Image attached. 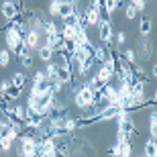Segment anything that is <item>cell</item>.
Returning <instances> with one entry per match:
<instances>
[{"label":"cell","instance_id":"1","mask_svg":"<svg viewBox=\"0 0 157 157\" xmlns=\"http://www.w3.org/2000/svg\"><path fill=\"white\" fill-rule=\"evenodd\" d=\"M96 29H98V41L102 45L110 51L114 49V25H112L110 18H100L98 25H96Z\"/></svg>","mask_w":157,"mask_h":157},{"label":"cell","instance_id":"2","mask_svg":"<svg viewBox=\"0 0 157 157\" xmlns=\"http://www.w3.org/2000/svg\"><path fill=\"white\" fill-rule=\"evenodd\" d=\"M4 43H6V49L10 53H17L18 47L23 45V33H18L17 29H12L10 25L4 27Z\"/></svg>","mask_w":157,"mask_h":157},{"label":"cell","instance_id":"3","mask_svg":"<svg viewBox=\"0 0 157 157\" xmlns=\"http://www.w3.org/2000/svg\"><path fill=\"white\" fill-rule=\"evenodd\" d=\"M18 143H21V157H35L37 155V143H39V139H35L33 135H21Z\"/></svg>","mask_w":157,"mask_h":157},{"label":"cell","instance_id":"4","mask_svg":"<svg viewBox=\"0 0 157 157\" xmlns=\"http://www.w3.org/2000/svg\"><path fill=\"white\" fill-rule=\"evenodd\" d=\"M122 106L121 104H106L102 110H98V114H96V118H98V122H102V121H112V118H118L122 114Z\"/></svg>","mask_w":157,"mask_h":157},{"label":"cell","instance_id":"5","mask_svg":"<svg viewBox=\"0 0 157 157\" xmlns=\"http://www.w3.org/2000/svg\"><path fill=\"white\" fill-rule=\"evenodd\" d=\"M118 121V133H124V135H137V124H135L131 112H122L121 117L117 118Z\"/></svg>","mask_w":157,"mask_h":157},{"label":"cell","instance_id":"6","mask_svg":"<svg viewBox=\"0 0 157 157\" xmlns=\"http://www.w3.org/2000/svg\"><path fill=\"white\" fill-rule=\"evenodd\" d=\"M0 94H4L8 100H14V102H17V100L21 98V94H23V88L14 86L10 80H2V84H0Z\"/></svg>","mask_w":157,"mask_h":157},{"label":"cell","instance_id":"7","mask_svg":"<svg viewBox=\"0 0 157 157\" xmlns=\"http://www.w3.org/2000/svg\"><path fill=\"white\" fill-rule=\"evenodd\" d=\"M23 43L29 47L31 51H37L43 45V35L37 33V31H33V29H27V33L23 35Z\"/></svg>","mask_w":157,"mask_h":157},{"label":"cell","instance_id":"8","mask_svg":"<svg viewBox=\"0 0 157 157\" xmlns=\"http://www.w3.org/2000/svg\"><path fill=\"white\" fill-rule=\"evenodd\" d=\"M55 80H59L63 86H70V84H74L78 78L74 76V71L70 70V65H67V63H57V74H55Z\"/></svg>","mask_w":157,"mask_h":157},{"label":"cell","instance_id":"9","mask_svg":"<svg viewBox=\"0 0 157 157\" xmlns=\"http://www.w3.org/2000/svg\"><path fill=\"white\" fill-rule=\"evenodd\" d=\"M0 14H2V18H4L6 23H8V21H12V18L18 14L17 2H14V0H4V2L0 4Z\"/></svg>","mask_w":157,"mask_h":157},{"label":"cell","instance_id":"10","mask_svg":"<svg viewBox=\"0 0 157 157\" xmlns=\"http://www.w3.org/2000/svg\"><path fill=\"white\" fill-rule=\"evenodd\" d=\"M153 55V45L151 41H149V37H141L139 41V57L141 59H149Z\"/></svg>","mask_w":157,"mask_h":157},{"label":"cell","instance_id":"11","mask_svg":"<svg viewBox=\"0 0 157 157\" xmlns=\"http://www.w3.org/2000/svg\"><path fill=\"white\" fill-rule=\"evenodd\" d=\"M92 57H94V61H96V63H104L106 57H108V49H106L104 45H96V43H94V47H92Z\"/></svg>","mask_w":157,"mask_h":157},{"label":"cell","instance_id":"12","mask_svg":"<svg viewBox=\"0 0 157 157\" xmlns=\"http://www.w3.org/2000/svg\"><path fill=\"white\" fill-rule=\"evenodd\" d=\"M84 17H86V27H96L100 21V14L94 6H88L86 10H84Z\"/></svg>","mask_w":157,"mask_h":157},{"label":"cell","instance_id":"13","mask_svg":"<svg viewBox=\"0 0 157 157\" xmlns=\"http://www.w3.org/2000/svg\"><path fill=\"white\" fill-rule=\"evenodd\" d=\"M37 55H39V59L43 61V63H47V61H53V59H55V51H53L49 45H45V43L37 49Z\"/></svg>","mask_w":157,"mask_h":157},{"label":"cell","instance_id":"14","mask_svg":"<svg viewBox=\"0 0 157 157\" xmlns=\"http://www.w3.org/2000/svg\"><path fill=\"white\" fill-rule=\"evenodd\" d=\"M71 14H76V2H70V0H61V4H59V18L71 17Z\"/></svg>","mask_w":157,"mask_h":157},{"label":"cell","instance_id":"15","mask_svg":"<svg viewBox=\"0 0 157 157\" xmlns=\"http://www.w3.org/2000/svg\"><path fill=\"white\" fill-rule=\"evenodd\" d=\"M78 27L80 25H61V35H63L65 41H76V35H78Z\"/></svg>","mask_w":157,"mask_h":157},{"label":"cell","instance_id":"16","mask_svg":"<svg viewBox=\"0 0 157 157\" xmlns=\"http://www.w3.org/2000/svg\"><path fill=\"white\" fill-rule=\"evenodd\" d=\"M76 43L78 45H88V47H92V39L88 37V31L86 27H78V35H76Z\"/></svg>","mask_w":157,"mask_h":157},{"label":"cell","instance_id":"17","mask_svg":"<svg viewBox=\"0 0 157 157\" xmlns=\"http://www.w3.org/2000/svg\"><path fill=\"white\" fill-rule=\"evenodd\" d=\"M151 27H153V23H151V18H149V17H143V18H141V23H139V33H141V37H149Z\"/></svg>","mask_w":157,"mask_h":157},{"label":"cell","instance_id":"18","mask_svg":"<svg viewBox=\"0 0 157 157\" xmlns=\"http://www.w3.org/2000/svg\"><path fill=\"white\" fill-rule=\"evenodd\" d=\"M149 137L157 141V112L155 110L149 114Z\"/></svg>","mask_w":157,"mask_h":157},{"label":"cell","instance_id":"19","mask_svg":"<svg viewBox=\"0 0 157 157\" xmlns=\"http://www.w3.org/2000/svg\"><path fill=\"white\" fill-rule=\"evenodd\" d=\"M155 143L157 141L151 139V137L145 141V145H143V155L145 157H155Z\"/></svg>","mask_w":157,"mask_h":157},{"label":"cell","instance_id":"20","mask_svg":"<svg viewBox=\"0 0 157 157\" xmlns=\"http://www.w3.org/2000/svg\"><path fill=\"white\" fill-rule=\"evenodd\" d=\"M12 145H14V141L8 135H0V151L2 153H8L12 149Z\"/></svg>","mask_w":157,"mask_h":157},{"label":"cell","instance_id":"21","mask_svg":"<svg viewBox=\"0 0 157 157\" xmlns=\"http://www.w3.org/2000/svg\"><path fill=\"white\" fill-rule=\"evenodd\" d=\"M10 82L14 84V86H18V88H25V84H27V76H25L23 71H14L10 76Z\"/></svg>","mask_w":157,"mask_h":157},{"label":"cell","instance_id":"22","mask_svg":"<svg viewBox=\"0 0 157 157\" xmlns=\"http://www.w3.org/2000/svg\"><path fill=\"white\" fill-rule=\"evenodd\" d=\"M59 29L61 27H57L55 18H47L45 21V35H55V33H59Z\"/></svg>","mask_w":157,"mask_h":157},{"label":"cell","instance_id":"23","mask_svg":"<svg viewBox=\"0 0 157 157\" xmlns=\"http://www.w3.org/2000/svg\"><path fill=\"white\" fill-rule=\"evenodd\" d=\"M55 74H57V61H47L45 63V76L49 78V80H53Z\"/></svg>","mask_w":157,"mask_h":157},{"label":"cell","instance_id":"24","mask_svg":"<svg viewBox=\"0 0 157 157\" xmlns=\"http://www.w3.org/2000/svg\"><path fill=\"white\" fill-rule=\"evenodd\" d=\"M59 4H61V0H49V17L51 18H59Z\"/></svg>","mask_w":157,"mask_h":157},{"label":"cell","instance_id":"25","mask_svg":"<svg viewBox=\"0 0 157 157\" xmlns=\"http://www.w3.org/2000/svg\"><path fill=\"white\" fill-rule=\"evenodd\" d=\"M8 65H10V51L0 49V67H8Z\"/></svg>","mask_w":157,"mask_h":157},{"label":"cell","instance_id":"26","mask_svg":"<svg viewBox=\"0 0 157 157\" xmlns=\"http://www.w3.org/2000/svg\"><path fill=\"white\" fill-rule=\"evenodd\" d=\"M122 57L127 59V61H128L131 65H135V63H137V51H135V49H124Z\"/></svg>","mask_w":157,"mask_h":157},{"label":"cell","instance_id":"27","mask_svg":"<svg viewBox=\"0 0 157 157\" xmlns=\"http://www.w3.org/2000/svg\"><path fill=\"white\" fill-rule=\"evenodd\" d=\"M137 12H139V10H137V8L128 2L127 8H124V18H127V21H133V18H137Z\"/></svg>","mask_w":157,"mask_h":157},{"label":"cell","instance_id":"28","mask_svg":"<svg viewBox=\"0 0 157 157\" xmlns=\"http://www.w3.org/2000/svg\"><path fill=\"white\" fill-rule=\"evenodd\" d=\"M102 4H104V8H106V12H108V14H112V12L118 8V2H117V0H102Z\"/></svg>","mask_w":157,"mask_h":157},{"label":"cell","instance_id":"29","mask_svg":"<svg viewBox=\"0 0 157 157\" xmlns=\"http://www.w3.org/2000/svg\"><path fill=\"white\" fill-rule=\"evenodd\" d=\"M76 128H78V118L67 117V118H65V131H67V133H74Z\"/></svg>","mask_w":157,"mask_h":157},{"label":"cell","instance_id":"30","mask_svg":"<svg viewBox=\"0 0 157 157\" xmlns=\"http://www.w3.org/2000/svg\"><path fill=\"white\" fill-rule=\"evenodd\" d=\"M63 88H65V86H63V84H61V82H59V80H55V78H53V80H51V92L55 94V96H57V94L61 92Z\"/></svg>","mask_w":157,"mask_h":157},{"label":"cell","instance_id":"31","mask_svg":"<svg viewBox=\"0 0 157 157\" xmlns=\"http://www.w3.org/2000/svg\"><path fill=\"white\" fill-rule=\"evenodd\" d=\"M121 151H122V149H121V143H117V141H114V145L108 149V155H110V157H121Z\"/></svg>","mask_w":157,"mask_h":157},{"label":"cell","instance_id":"32","mask_svg":"<svg viewBox=\"0 0 157 157\" xmlns=\"http://www.w3.org/2000/svg\"><path fill=\"white\" fill-rule=\"evenodd\" d=\"M124 41H127L124 31H118V33H117V43H114V47H117V49H118V47H122V45H124Z\"/></svg>","mask_w":157,"mask_h":157},{"label":"cell","instance_id":"33","mask_svg":"<svg viewBox=\"0 0 157 157\" xmlns=\"http://www.w3.org/2000/svg\"><path fill=\"white\" fill-rule=\"evenodd\" d=\"M131 4L137 8V10H145V6H147V0H131Z\"/></svg>","mask_w":157,"mask_h":157},{"label":"cell","instance_id":"34","mask_svg":"<svg viewBox=\"0 0 157 157\" xmlns=\"http://www.w3.org/2000/svg\"><path fill=\"white\" fill-rule=\"evenodd\" d=\"M45 70H39V71H35L33 74V82H39V80H45Z\"/></svg>","mask_w":157,"mask_h":157},{"label":"cell","instance_id":"35","mask_svg":"<svg viewBox=\"0 0 157 157\" xmlns=\"http://www.w3.org/2000/svg\"><path fill=\"white\" fill-rule=\"evenodd\" d=\"M151 76H153V78H157V63L153 65V70H151Z\"/></svg>","mask_w":157,"mask_h":157},{"label":"cell","instance_id":"36","mask_svg":"<svg viewBox=\"0 0 157 157\" xmlns=\"http://www.w3.org/2000/svg\"><path fill=\"white\" fill-rule=\"evenodd\" d=\"M151 102H153V104L157 106V90H155V94H153V100H151Z\"/></svg>","mask_w":157,"mask_h":157},{"label":"cell","instance_id":"37","mask_svg":"<svg viewBox=\"0 0 157 157\" xmlns=\"http://www.w3.org/2000/svg\"><path fill=\"white\" fill-rule=\"evenodd\" d=\"M155 157H157V143H155Z\"/></svg>","mask_w":157,"mask_h":157},{"label":"cell","instance_id":"38","mask_svg":"<svg viewBox=\"0 0 157 157\" xmlns=\"http://www.w3.org/2000/svg\"><path fill=\"white\" fill-rule=\"evenodd\" d=\"M117 2H118V6H121V4H122V0H117Z\"/></svg>","mask_w":157,"mask_h":157},{"label":"cell","instance_id":"39","mask_svg":"<svg viewBox=\"0 0 157 157\" xmlns=\"http://www.w3.org/2000/svg\"><path fill=\"white\" fill-rule=\"evenodd\" d=\"M70 2H78V0H70Z\"/></svg>","mask_w":157,"mask_h":157},{"label":"cell","instance_id":"40","mask_svg":"<svg viewBox=\"0 0 157 157\" xmlns=\"http://www.w3.org/2000/svg\"><path fill=\"white\" fill-rule=\"evenodd\" d=\"M141 157H145V155H141Z\"/></svg>","mask_w":157,"mask_h":157},{"label":"cell","instance_id":"41","mask_svg":"<svg viewBox=\"0 0 157 157\" xmlns=\"http://www.w3.org/2000/svg\"><path fill=\"white\" fill-rule=\"evenodd\" d=\"M0 153H2V151H0Z\"/></svg>","mask_w":157,"mask_h":157}]
</instances>
